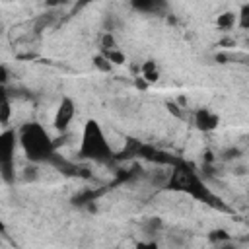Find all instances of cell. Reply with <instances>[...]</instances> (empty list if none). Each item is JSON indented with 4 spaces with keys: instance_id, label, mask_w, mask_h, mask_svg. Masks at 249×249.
<instances>
[{
    "instance_id": "cell-1",
    "label": "cell",
    "mask_w": 249,
    "mask_h": 249,
    "mask_svg": "<svg viewBox=\"0 0 249 249\" xmlns=\"http://www.w3.org/2000/svg\"><path fill=\"white\" fill-rule=\"evenodd\" d=\"M18 144L21 146L27 160H31V163L47 161L54 156L53 138L39 123H25L18 132Z\"/></svg>"
},
{
    "instance_id": "cell-2",
    "label": "cell",
    "mask_w": 249,
    "mask_h": 249,
    "mask_svg": "<svg viewBox=\"0 0 249 249\" xmlns=\"http://www.w3.org/2000/svg\"><path fill=\"white\" fill-rule=\"evenodd\" d=\"M80 158H84V160H97V161L113 158V148H111L103 128L93 119H89L84 124L82 142H80Z\"/></svg>"
},
{
    "instance_id": "cell-3",
    "label": "cell",
    "mask_w": 249,
    "mask_h": 249,
    "mask_svg": "<svg viewBox=\"0 0 249 249\" xmlns=\"http://www.w3.org/2000/svg\"><path fill=\"white\" fill-rule=\"evenodd\" d=\"M16 146H18V134L12 128H6L0 132V177L6 183L16 181Z\"/></svg>"
},
{
    "instance_id": "cell-4",
    "label": "cell",
    "mask_w": 249,
    "mask_h": 249,
    "mask_svg": "<svg viewBox=\"0 0 249 249\" xmlns=\"http://www.w3.org/2000/svg\"><path fill=\"white\" fill-rule=\"evenodd\" d=\"M169 187L177 189V191H185L196 198H206V189H204L202 181L195 175L193 169H189L185 165L175 167V171L171 173V179H169Z\"/></svg>"
},
{
    "instance_id": "cell-5",
    "label": "cell",
    "mask_w": 249,
    "mask_h": 249,
    "mask_svg": "<svg viewBox=\"0 0 249 249\" xmlns=\"http://www.w3.org/2000/svg\"><path fill=\"white\" fill-rule=\"evenodd\" d=\"M76 115V105H74V99L72 97H62L58 107H56V113H54V119H53V126L58 130V132H66L72 119Z\"/></svg>"
},
{
    "instance_id": "cell-6",
    "label": "cell",
    "mask_w": 249,
    "mask_h": 249,
    "mask_svg": "<svg viewBox=\"0 0 249 249\" xmlns=\"http://www.w3.org/2000/svg\"><path fill=\"white\" fill-rule=\"evenodd\" d=\"M218 124H220V117H218L214 111H210V109H206V107L195 111V126H196L198 130H202V132H212V130L218 128Z\"/></svg>"
},
{
    "instance_id": "cell-7",
    "label": "cell",
    "mask_w": 249,
    "mask_h": 249,
    "mask_svg": "<svg viewBox=\"0 0 249 249\" xmlns=\"http://www.w3.org/2000/svg\"><path fill=\"white\" fill-rule=\"evenodd\" d=\"M140 76L146 84H154L160 80V68L156 64V60H146L142 66H140Z\"/></svg>"
},
{
    "instance_id": "cell-8",
    "label": "cell",
    "mask_w": 249,
    "mask_h": 249,
    "mask_svg": "<svg viewBox=\"0 0 249 249\" xmlns=\"http://www.w3.org/2000/svg\"><path fill=\"white\" fill-rule=\"evenodd\" d=\"M237 23V14L235 12H224L216 18V27L222 31H230L233 29V25Z\"/></svg>"
},
{
    "instance_id": "cell-9",
    "label": "cell",
    "mask_w": 249,
    "mask_h": 249,
    "mask_svg": "<svg viewBox=\"0 0 249 249\" xmlns=\"http://www.w3.org/2000/svg\"><path fill=\"white\" fill-rule=\"evenodd\" d=\"M230 239H231V235H230L226 230H222V228L212 230V231L208 233V241L214 243V245H226V243H230Z\"/></svg>"
},
{
    "instance_id": "cell-10",
    "label": "cell",
    "mask_w": 249,
    "mask_h": 249,
    "mask_svg": "<svg viewBox=\"0 0 249 249\" xmlns=\"http://www.w3.org/2000/svg\"><path fill=\"white\" fill-rule=\"evenodd\" d=\"M107 60H109V64L111 66H121V64H124L126 62V56H124V53L123 51H119V49H113V51H105V53H101Z\"/></svg>"
},
{
    "instance_id": "cell-11",
    "label": "cell",
    "mask_w": 249,
    "mask_h": 249,
    "mask_svg": "<svg viewBox=\"0 0 249 249\" xmlns=\"http://www.w3.org/2000/svg\"><path fill=\"white\" fill-rule=\"evenodd\" d=\"M99 47H101V53H105V51H113V49H119V47H117V41H115V35H113V33H109V31H105V33L101 35Z\"/></svg>"
},
{
    "instance_id": "cell-12",
    "label": "cell",
    "mask_w": 249,
    "mask_h": 249,
    "mask_svg": "<svg viewBox=\"0 0 249 249\" xmlns=\"http://www.w3.org/2000/svg\"><path fill=\"white\" fill-rule=\"evenodd\" d=\"M10 119H12V105L8 99H2L0 101V124L6 126L10 123Z\"/></svg>"
},
{
    "instance_id": "cell-13",
    "label": "cell",
    "mask_w": 249,
    "mask_h": 249,
    "mask_svg": "<svg viewBox=\"0 0 249 249\" xmlns=\"http://www.w3.org/2000/svg\"><path fill=\"white\" fill-rule=\"evenodd\" d=\"M239 156H241V150H239L237 146H230V148H226L218 158H220L222 161H235V160H239Z\"/></svg>"
},
{
    "instance_id": "cell-14",
    "label": "cell",
    "mask_w": 249,
    "mask_h": 249,
    "mask_svg": "<svg viewBox=\"0 0 249 249\" xmlns=\"http://www.w3.org/2000/svg\"><path fill=\"white\" fill-rule=\"evenodd\" d=\"M132 8H134V10H140V12H156V10H158V2L134 0V2H132Z\"/></svg>"
},
{
    "instance_id": "cell-15",
    "label": "cell",
    "mask_w": 249,
    "mask_h": 249,
    "mask_svg": "<svg viewBox=\"0 0 249 249\" xmlns=\"http://www.w3.org/2000/svg\"><path fill=\"white\" fill-rule=\"evenodd\" d=\"M93 66H95L97 70H101V72H111V70H113V66L109 64V60H107L101 53L93 56Z\"/></svg>"
},
{
    "instance_id": "cell-16",
    "label": "cell",
    "mask_w": 249,
    "mask_h": 249,
    "mask_svg": "<svg viewBox=\"0 0 249 249\" xmlns=\"http://www.w3.org/2000/svg\"><path fill=\"white\" fill-rule=\"evenodd\" d=\"M161 220L160 218H150L146 224H144V230H146V233L148 235H154V233H158L160 230H161Z\"/></svg>"
},
{
    "instance_id": "cell-17",
    "label": "cell",
    "mask_w": 249,
    "mask_h": 249,
    "mask_svg": "<svg viewBox=\"0 0 249 249\" xmlns=\"http://www.w3.org/2000/svg\"><path fill=\"white\" fill-rule=\"evenodd\" d=\"M239 25H241L243 29H247V25H249V4H243V6H241V14H239Z\"/></svg>"
},
{
    "instance_id": "cell-18",
    "label": "cell",
    "mask_w": 249,
    "mask_h": 249,
    "mask_svg": "<svg viewBox=\"0 0 249 249\" xmlns=\"http://www.w3.org/2000/svg\"><path fill=\"white\" fill-rule=\"evenodd\" d=\"M37 175H39V173H37V167H35V165H27V167L23 169V179H25V181H35Z\"/></svg>"
},
{
    "instance_id": "cell-19",
    "label": "cell",
    "mask_w": 249,
    "mask_h": 249,
    "mask_svg": "<svg viewBox=\"0 0 249 249\" xmlns=\"http://www.w3.org/2000/svg\"><path fill=\"white\" fill-rule=\"evenodd\" d=\"M8 80H10V72L4 64H0V88H4L8 84Z\"/></svg>"
},
{
    "instance_id": "cell-20",
    "label": "cell",
    "mask_w": 249,
    "mask_h": 249,
    "mask_svg": "<svg viewBox=\"0 0 249 249\" xmlns=\"http://www.w3.org/2000/svg\"><path fill=\"white\" fill-rule=\"evenodd\" d=\"M134 249H160L156 241H140L134 245Z\"/></svg>"
},
{
    "instance_id": "cell-21",
    "label": "cell",
    "mask_w": 249,
    "mask_h": 249,
    "mask_svg": "<svg viewBox=\"0 0 249 249\" xmlns=\"http://www.w3.org/2000/svg\"><path fill=\"white\" fill-rule=\"evenodd\" d=\"M167 109H169V113H173L175 117H179V119L183 117V113H181V107H179L177 103H173V101H169V103H167Z\"/></svg>"
},
{
    "instance_id": "cell-22",
    "label": "cell",
    "mask_w": 249,
    "mask_h": 249,
    "mask_svg": "<svg viewBox=\"0 0 249 249\" xmlns=\"http://www.w3.org/2000/svg\"><path fill=\"white\" fill-rule=\"evenodd\" d=\"M134 86H136L138 89H146V88H148V84H146V82H144V80H142L140 76H138V78L134 80Z\"/></svg>"
},
{
    "instance_id": "cell-23",
    "label": "cell",
    "mask_w": 249,
    "mask_h": 249,
    "mask_svg": "<svg viewBox=\"0 0 249 249\" xmlns=\"http://www.w3.org/2000/svg\"><path fill=\"white\" fill-rule=\"evenodd\" d=\"M2 231H6V226H4V222H2V218H0V233Z\"/></svg>"
},
{
    "instance_id": "cell-24",
    "label": "cell",
    "mask_w": 249,
    "mask_h": 249,
    "mask_svg": "<svg viewBox=\"0 0 249 249\" xmlns=\"http://www.w3.org/2000/svg\"><path fill=\"white\" fill-rule=\"evenodd\" d=\"M218 249H231V247H230V245L226 243V245H218Z\"/></svg>"
},
{
    "instance_id": "cell-25",
    "label": "cell",
    "mask_w": 249,
    "mask_h": 249,
    "mask_svg": "<svg viewBox=\"0 0 249 249\" xmlns=\"http://www.w3.org/2000/svg\"><path fill=\"white\" fill-rule=\"evenodd\" d=\"M2 99H6V97H4V91H2V88H0V101H2Z\"/></svg>"
},
{
    "instance_id": "cell-26",
    "label": "cell",
    "mask_w": 249,
    "mask_h": 249,
    "mask_svg": "<svg viewBox=\"0 0 249 249\" xmlns=\"http://www.w3.org/2000/svg\"><path fill=\"white\" fill-rule=\"evenodd\" d=\"M0 31H2V23H0Z\"/></svg>"
}]
</instances>
